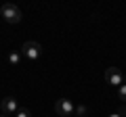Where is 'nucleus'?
<instances>
[{"mask_svg": "<svg viewBox=\"0 0 126 117\" xmlns=\"http://www.w3.org/2000/svg\"><path fill=\"white\" fill-rule=\"evenodd\" d=\"M105 82H107L109 86H122L124 84V73L120 71L118 67H107L105 69Z\"/></svg>", "mask_w": 126, "mask_h": 117, "instance_id": "20e7f679", "label": "nucleus"}, {"mask_svg": "<svg viewBox=\"0 0 126 117\" xmlns=\"http://www.w3.org/2000/svg\"><path fill=\"white\" fill-rule=\"evenodd\" d=\"M0 15H2V19H4L6 23H19V21H21V11H19V6L13 4V2L2 4Z\"/></svg>", "mask_w": 126, "mask_h": 117, "instance_id": "f257e3e1", "label": "nucleus"}, {"mask_svg": "<svg viewBox=\"0 0 126 117\" xmlns=\"http://www.w3.org/2000/svg\"><path fill=\"white\" fill-rule=\"evenodd\" d=\"M15 117H32V113L27 111V109H19V111H17V115H15Z\"/></svg>", "mask_w": 126, "mask_h": 117, "instance_id": "1a4fd4ad", "label": "nucleus"}, {"mask_svg": "<svg viewBox=\"0 0 126 117\" xmlns=\"http://www.w3.org/2000/svg\"><path fill=\"white\" fill-rule=\"evenodd\" d=\"M0 117H9V115H4V113H0Z\"/></svg>", "mask_w": 126, "mask_h": 117, "instance_id": "9b49d317", "label": "nucleus"}, {"mask_svg": "<svg viewBox=\"0 0 126 117\" xmlns=\"http://www.w3.org/2000/svg\"><path fill=\"white\" fill-rule=\"evenodd\" d=\"M107 117H122L120 113H111V115H107Z\"/></svg>", "mask_w": 126, "mask_h": 117, "instance_id": "9d476101", "label": "nucleus"}, {"mask_svg": "<svg viewBox=\"0 0 126 117\" xmlns=\"http://www.w3.org/2000/svg\"><path fill=\"white\" fill-rule=\"evenodd\" d=\"M21 54L27 58V61H36L38 57L42 54V46L38 44V42H23V46H21Z\"/></svg>", "mask_w": 126, "mask_h": 117, "instance_id": "f03ea898", "label": "nucleus"}, {"mask_svg": "<svg viewBox=\"0 0 126 117\" xmlns=\"http://www.w3.org/2000/svg\"><path fill=\"white\" fill-rule=\"evenodd\" d=\"M118 98H120L122 103H126V84L118 86Z\"/></svg>", "mask_w": 126, "mask_h": 117, "instance_id": "6e6552de", "label": "nucleus"}, {"mask_svg": "<svg viewBox=\"0 0 126 117\" xmlns=\"http://www.w3.org/2000/svg\"><path fill=\"white\" fill-rule=\"evenodd\" d=\"M74 113H76V117H86V113H88V109H86L84 105H78V107L74 109Z\"/></svg>", "mask_w": 126, "mask_h": 117, "instance_id": "0eeeda50", "label": "nucleus"}, {"mask_svg": "<svg viewBox=\"0 0 126 117\" xmlns=\"http://www.w3.org/2000/svg\"><path fill=\"white\" fill-rule=\"evenodd\" d=\"M0 109H2V113H4V115H17V111H19L21 107H19L17 98H13V96H6V98L0 103Z\"/></svg>", "mask_w": 126, "mask_h": 117, "instance_id": "39448f33", "label": "nucleus"}, {"mask_svg": "<svg viewBox=\"0 0 126 117\" xmlns=\"http://www.w3.org/2000/svg\"><path fill=\"white\" fill-rule=\"evenodd\" d=\"M21 57H23L21 52H11L9 54V63L11 65H19V63H21Z\"/></svg>", "mask_w": 126, "mask_h": 117, "instance_id": "423d86ee", "label": "nucleus"}, {"mask_svg": "<svg viewBox=\"0 0 126 117\" xmlns=\"http://www.w3.org/2000/svg\"><path fill=\"white\" fill-rule=\"evenodd\" d=\"M74 103L69 98H59L57 103H55V111H57L59 117H72L74 115Z\"/></svg>", "mask_w": 126, "mask_h": 117, "instance_id": "7ed1b4c3", "label": "nucleus"}]
</instances>
